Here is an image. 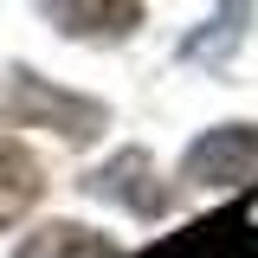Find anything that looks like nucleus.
<instances>
[{
	"instance_id": "f257e3e1",
	"label": "nucleus",
	"mask_w": 258,
	"mask_h": 258,
	"mask_svg": "<svg viewBox=\"0 0 258 258\" xmlns=\"http://www.w3.org/2000/svg\"><path fill=\"white\" fill-rule=\"evenodd\" d=\"M181 181L187 187H213V194H258V129L252 123H226L207 129L181 161Z\"/></svg>"
},
{
	"instance_id": "f03ea898",
	"label": "nucleus",
	"mask_w": 258,
	"mask_h": 258,
	"mask_svg": "<svg viewBox=\"0 0 258 258\" xmlns=\"http://www.w3.org/2000/svg\"><path fill=\"white\" fill-rule=\"evenodd\" d=\"M0 103H7L13 123H45V129H58V136H71V142H84V136L103 129V110H97L91 97H64L45 78H32V71H13V84H7Z\"/></svg>"
},
{
	"instance_id": "423d86ee",
	"label": "nucleus",
	"mask_w": 258,
	"mask_h": 258,
	"mask_svg": "<svg viewBox=\"0 0 258 258\" xmlns=\"http://www.w3.org/2000/svg\"><path fill=\"white\" fill-rule=\"evenodd\" d=\"M142 181H149V155H136V149H129L123 161H110V168L97 174L91 187H97V194H123L129 207L149 220V213H161V200H168V181H161V187H142Z\"/></svg>"
},
{
	"instance_id": "20e7f679",
	"label": "nucleus",
	"mask_w": 258,
	"mask_h": 258,
	"mask_svg": "<svg viewBox=\"0 0 258 258\" xmlns=\"http://www.w3.org/2000/svg\"><path fill=\"white\" fill-rule=\"evenodd\" d=\"M39 7L78 39H123L142 20V0H39Z\"/></svg>"
},
{
	"instance_id": "39448f33",
	"label": "nucleus",
	"mask_w": 258,
	"mask_h": 258,
	"mask_svg": "<svg viewBox=\"0 0 258 258\" xmlns=\"http://www.w3.org/2000/svg\"><path fill=\"white\" fill-rule=\"evenodd\" d=\"M39 161L20 149V142H0V226H13L20 213H32V200H39Z\"/></svg>"
},
{
	"instance_id": "6e6552de",
	"label": "nucleus",
	"mask_w": 258,
	"mask_h": 258,
	"mask_svg": "<svg viewBox=\"0 0 258 258\" xmlns=\"http://www.w3.org/2000/svg\"><path fill=\"white\" fill-rule=\"evenodd\" d=\"M245 13H252V0H232V7H226V32H239V20H245ZM220 45H226V39H220ZM207 52H213V32H207V39H194L187 58H207Z\"/></svg>"
},
{
	"instance_id": "0eeeda50",
	"label": "nucleus",
	"mask_w": 258,
	"mask_h": 258,
	"mask_svg": "<svg viewBox=\"0 0 258 258\" xmlns=\"http://www.w3.org/2000/svg\"><path fill=\"white\" fill-rule=\"evenodd\" d=\"M20 252H116L103 232H91V226H45V232H32Z\"/></svg>"
},
{
	"instance_id": "7ed1b4c3",
	"label": "nucleus",
	"mask_w": 258,
	"mask_h": 258,
	"mask_svg": "<svg viewBox=\"0 0 258 258\" xmlns=\"http://www.w3.org/2000/svg\"><path fill=\"white\" fill-rule=\"evenodd\" d=\"M149 252H155V258H168V252H258V220H245V194H232V207L194 220L187 232L155 239Z\"/></svg>"
}]
</instances>
